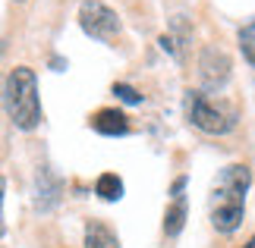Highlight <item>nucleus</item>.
Here are the masks:
<instances>
[{"label":"nucleus","mask_w":255,"mask_h":248,"mask_svg":"<svg viewBox=\"0 0 255 248\" xmlns=\"http://www.w3.org/2000/svg\"><path fill=\"white\" fill-rule=\"evenodd\" d=\"M252 173L246 164H230L218 173L211 185V226L218 233H233L243 223Z\"/></svg>","instance_id":"nucleus-1"},{"label":"nucleus","mask_w":255,"mask_h":248,"mask_svg":"<svg viewBox=\"0 0 255 248\" xmlns=\"http://www.w3.org/2000/svg\"><path fill=\"white\" fill-rule=\"evenodd\" d=\"M3 107L16 129H35L41 123V104H38V79L28 66L9 69L3 85Z\"/></svg>","instance_id":"nucleus-2"},{"label":"nucleus","mask_w":255,"mask_h":248,"mask_svg":"<svg viewBox=\"0 0 255 248\" xmlns=\"http://www.w3.org/2000/svg\"><path fill=\"white\" fill-rule=\"evenodd\" d=\"M186 116H189V123L195 129H202V132H208V135H224L237 123L233 110L214 104L211 97H205L202 91H186Z\"/></svg>","instance_id":"nucleus-3"},{"label":"nucleus","mask_w":255,"mask_h":248,"mask_svg":"<svg viewBox=\"0 0 255 248\" xmlns=\"http://www.w3.org/2000/svg\"><path fill=\"white\" fill-rule=\"evenodd\" d=\"M79 25L85 35L98 38V41H114L120 35V19L111 6L98 3V0H88V3L79 6Z\"/></svg>","instance_id":"nucleus-4"},{"label":"nucleus","mask_w":255,"mask_h":248,"mask_svg":"<svg viewBox=\"0 0 255 248\" xmlns=\"http://www.w3.org/2000/svg\"><path fill=\"white\" fill-rule=\"evenodd\" d=\"M199 76H202V85L208 91H218V88L227 85L230 79V57L221 51V47H205L202 57H199Z\"/></svg>","instance_id":"nucleus-5"},{"label":"nucleus","mask_w":255,"mask_h":248,"mask_svg":"<svg viewBox=\"0 0 255 248\" xmlns=\"http://www.w3.org/2000/svg\"><path fill=\"white\" fill-rule=\"evenodd\" d=\"M183 188H186V179L180 176V179L173 182V201L167 207V214H164V233L167 236H180V230L186 226V195H183Z\"/></svg>","instance_id":"nucleus-6"},{"label":"nucleus","mask_w":255,"mask_h":248,"mask_svg":"<svg viewBox=\"0 0 255 248\" xmlns=\"http://www.w3.org/2000/svg\"><path fill=\"white\" fill-rule=\"evenodd\" d=\"M92 129L101 135H126L129 132V120H126V113L114 110V107H104V110H98L92 116Z\"/></svg>","instance_id":"nucleus-7"},{"label":"nucleus","mask_w":255,"mask_h":248,"mask_svg":"<svg viewBox=\"0 0 255 248\" xmlns=\"http://www.w3.org/2000/svg\"><path fill=\"white\" fill-rule=\"evenodd\" d=\"M85 248H120V242H117L111 226H104L101 220H92L85 226Z\"/></svg>","instance_id":"nucleus-8"},{"label":"nucleus","mask_w":255,"mask_h":248,"mask_svg":"<svg viewBox=\"0 0 255 248\" xmlns=\"http://www.w3.org/2000/svg\"><path fill=\"white\" fill-rule=\"evenodd\" d=\"M95 192L98 198H104V201H120L123 198V179L117 173H101L95 182Z\"/></svg>","instance_id":"nucleus-9"},{"label":"nucleus","mask_w":255,"mask_h":248,"mask_svg":"<svg viewBox=\"0 0 255 248\" xmlns=\"http://www.w3.org/2000/svg\"><path fill=\"white\" fill-rule=\"evenodd\" d=\"M240 47H243V57L255 66V19L240 28Z\"/></svg>","instance_id":"nucleus-10"},{"label":"nucleus","mask_w":255,"mask_h":248,"mask_svg":"<svg viewBox=\"0 0 255 248\" xmlns=\"http://www.w3.org/2000/svg\"><path fill=\"white\" fill-rule=\"evenodd\" d=\"M114 94L120 97L123 104H142V94L135 91L132 85H126V82H117V85H114Z\"/></svg>","instance_id":"nucleus-11"},{"label":"nucleus","mask_w":255,"mask_h":248,"mask_svg":"<svg viewBox=\"0 0 255 248\" xmlns=\"http://www.w3.org/2000/svg\"><path fill=\"white\" fill-rule=\"evenodd\" d=\"M161 47H164L167 54H176V44H173V38H170V35H161Z\"/></svg>","instance_id":"nucleus-12"},{"label":"nucleus","mask_w":255,"mask_h":248,"mask_svg":"<svg viewBox=\"0 0 255 248\" xmlns=\"http://www.w3.org/2000/svg\"><path fill=\"white\" fill-rule=\"evenodd\" d=\"M243 248H255V239H249V242H246V245H243Z\"/></svg>","instance_id":"nucleus-13"}]
</instances>
